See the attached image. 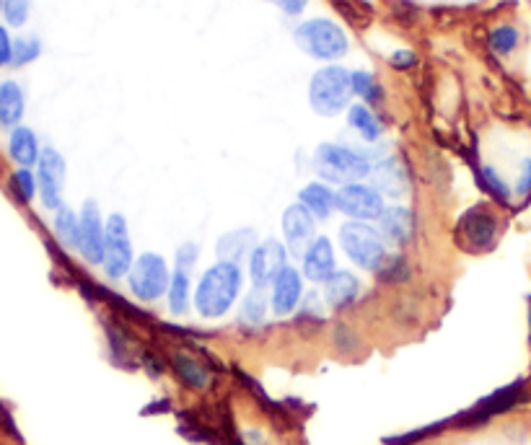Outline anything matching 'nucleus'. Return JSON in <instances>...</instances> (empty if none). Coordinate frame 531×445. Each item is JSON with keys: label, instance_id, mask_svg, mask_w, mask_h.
<instances>
[{"label": "nucleus", "instance_id": "obj_1", "mask_svg": "<svg viewBox=\"0 0 531 445\" xmlns=\"http://www.w3.org/2000/svg\"><path fill=\"white\" fill-rule=\"evenodd\" d=\"M241 288H244L241 264L218 259V262L210 264L208 270L200 275V280L195 285L197 314L208 321L223 319L234 308V303L239 301Z\"/></svg>", "mask_w": 531, "mask_h": 445}, {"label": "nucleus", "instance_id": "obj_2", "mask_svg": "<svg viewBox=\"0 0 531 445\" xmlns=\"http://www.w3.org/2000/svg\"><path fill=\"white\" fill-rule=\"evenodd\" d=\"M311 163L319 174V182L337 184V187L363 182L373 169L371 156L340 143H319Z\"/></svg>", "mask_w": 531, "mask_h": 445}, {"label": "nucleus", "instance_id": "obj_3", "mask_svg": "<svg viewBox=\"0 0 531 445\" xmlns=\"http://www.w3.org/2000/svg\"><path fill=\"white\" fill-rule=\"evenodd\" d=\"M337 239H340L345 257L366 272H379L389 257V251H386L389 244L384 241L379 228L363 223V220H345Z\"/></svg>", "mask_w": 531, "mask_h": 445}, {"label": "nucleus", "instance_id": "obj_4", "mask_svg": "<svg viewBox=\"0 0 531 445\" xmlns=\"http://www.w3.org/2000/svg\"><path fill=\"white\" fill-rule=\"evenodd\" d=\"M353 99V83L350 70L342 65H324L309 81V104L319 117H337L348 112Z\"/></svg>", "mask_w": 531, "mask_h": 445}, {"label": "nucleus", "instance_id": "obj_5", "mask_svg": "<svg viewBox=\"0 0 531 445\" xmlns=\"http://www.w3.org/2000/svg\"><path fill=\"white\" fill-rule=\"evenodd\" d=\"M293 39L301 47V52H306L314 60H322V63H335L348 55L350 47L345 29L329 19L301 21L293 32Z\"/></svg>", "mask_w": 531, "mask_h": 445}, {"label": "nucleus", "instance_id": "obj_6", "mask_svg": "<svg viewBox=\"0 0 531 445\" xmlns=\"http://www.w3.org/2000/svg\"><path fill=\"white\" fill-rule=\"evenodd\" d=\"M171 275H174V272H171L164 254L143 251L140 257H135L133 270L127 275V288H130V293H133L138 301L156 303L169 293Z\"/></svg>", "mask_w": 531, "mask_h": 445}, {"label": "nucleus", "instance_id": "obj_7", "mask_svg": "<svg viewBox=\"0 0 531 445\" xmlns=\"http://www.w3.org/2000/svg\"><path fill=\"white\" fill-rule=\"evenodd\" d=\"M135 262L133 239H130V228L127 218L122 213H112L107 218V244H104V275L109 280H122L130 275Z\"/></svg>", "mask_w": 531, "mask_h": 445}, {"label": "nucleus", "instance_id": "obj_8", "mask_svg": "<svg viewBox=\"0 0 531 445\" xmlns=\"http://www.w3.org/2000/svg\"><path fill=\"white\" fill-rule=\"evenodd\" d=\"M384 195L371 184H345L337 189V213H342L348 220H379L384 213Z\"/></svg>", "mask_w": 531, "mask_h": 445}, {"label": "nucleus", "instance_id": "obj_9", "mask_svg": "<svg viewBox=\"0 0 531 445\" xmlns=\"http://www.w3.org/2000/svg\"><path fill=\"white\" fill-rule=\"evenodd\" d=\"M65 174H68V163L63 153L57 148H42V156L37 161V184H39V200L47 210H60L65 189Z\"/></svg>", "mask_w": 531, "mask_h": 445}, {"label": "nucleus", "instance_id": "obj_10", "mask_svg": "<svg viewBox=\"0 0 531 445\" xmlns=\"http://www.w3.org/2000/svg\"><path fill=\"white\" fill-rule=\"evenodd\" d=\"M288 267V249L283 241L267 239L254 246L249 254V280L252 288L265 290L275 283V277Z\"/></svg>", "mask_w": 531, "mask_h": 445}, {"label": "nucleus", "instance_id": "obj_11", "mask_svg": "<svg viewBox=\"0 0 531 445\" xmlns=\"http://www.w3.org/2000/svg\"><path fill=\"white\" fill-rule=\"evenodd\" d=\"M81 220V236H78V251L91 267H102L104 244H107V218L94 200H86L78 213Z\"/></svg>", "mask_w": 531, "mask_h": 445}, {"label": "nucleus", "instance_id": "obj_12", "mask_svg": "<svg viewBox=\"0 0 531 445\" xmlns=\"http://www.w3.org/2000/svg\"><path fill=\"white\" fill-rule=\"evenodd\" d=\"M280 228H283L285 249H288V254H296V257H304V251L309 249L311 241L317 239V218L301 202H293V205L285 207Z\"/></svg>", "mask_w": 531, "mask_h": 445}, {"label": "nucleus", "instance_id": "obj_13", "mask_svg": "<svg viewBox=\"0 0 531 445\" xmlns=\"http://www.w3.org/2000/svg\"><path fill=\"white\" fill-rule=\"evenodd\" d=\"M459 239L467 244V249H493L495 239H498V218L490 213L485 205L469 207L467 213L459 218Z\"/></svg>", "mask_w": 531, "mask_h": 445}, {"label": "nucleus", "instance_id": "obj_14", "mask_svg": "<svg viewBox=\"0 0 531 445\" xmlns=\"http://www.w3.org/2000/svg\"><path fill=\"white\" fill-rule=\"evenodd\" d=\"M335 272V244L329 241V236H317V239L311 241L309 249L304 251V257H301V275H304V280H309V283L324 285Z\"/></svg>", "mask_w": 531, "mask_h": 445}, {"label": "nucleus", "instance_id": "obj_15", "mask_svg": "<svg viewBox=\"0 0 531 445\" xmlns=\"http://www.w3.org/2000/svg\"><path fill=\"white\" fill-rule=\"evenodd\" d=\"M270 288V308L275 316H291L298 308V303L304 301V275L291 264L275 277V283Z\"/></svg>", "mask_w": 531, "mask_h": 445}, {"label": "nucleus", "instance_id": "obj_16", "mask_svg": "<svg viewBox=\"0 0 531 445\" xmlns=\"http://www.w3.org/2000/svg\"><path fill=\"white\" fill-rule=\"evenodd\" d=\"M376 228L381 231L386 244L402 249V246L410 244L412 236H415V215H412L410 207L405 205H386Z\"/></svg>", "mask_w": 531, "mask_h": 445}, {"label": "nucleus", "instance_id": "obj_17", "mask_svg": "<svg viewBox=\"0 0 531 445\" xmlns=\"http://www.w3.org/2000/svg\"><path fill=\"white\" fill-rule=\"evenodd\" d=\"M361 280L353 275L350 270H337L335 275L329 277L327 283L322 285V298L324 306L332 311H345L348 306H353L361 295Z\"/></svg>", "mask_w": 531, "mask_h": 445}, {"label": "nucleus", "instance_id": "obj_18", "mask_svg": "<svg viewBox=\"0 0 531 445\" xmlns=\"http://www.w3.org/2000/svg\"><path fill=\"white\" fill-rule=\"evenodd\" d=\"M368 179L384 197H402L407 192V174L397 158H381L373 163Z\"/></svg>", "mask_w": 531, "mask_h": 445}, {"label": "nucleus", "instance_id": "obj_19", "mask_svg": "<svg viewBox=\"0 0 531 445\" xmlns=\"http://www.w3.org/2000/svg\"><path fill=\"white\" fill-rule=\"evenodd\" d=\"M8 156H11V161L16 163L19 169H32V166H37L39 156H42L37 132L24 125L13 127L11 135H8Z\"/></svg>", "mask_w": 531, "mask_h": 445}, {"label": "nucleus", "instance_id": "obj_20", "mask_svg": "<svg viewBox=\"0 0 531 445\" xmlns=\"http://www.w3.org/2000/svg\"><path fill=\"white\" fill-rule=\"evenodd\" d=\"M298 202L317 220H329L337 213V192L327 182H309L298 192Z\"/></svg>", "mask_w": 531, "mask_h": 445}, {"label": "nucleus", "instance_id": "obj_21", "mask_svg": "<svg viewBox=\"0 0 531 445\" xmlns=\"http://www.w3.org/2000/svg\"><path fill=\"white\" fill-rule=\"evenodd\" d=\"M257 244H260V241H257V231H254V228H236V231L223 233L221 239H218L215 254H218V259L239 264L241 259L252 254Z\"/></svg>", "mask_w": 531, "mask_h": 445}, {"label": "nucleus", "instance_id": "obj_22", "mask_svg": "<svg viewBox=\"0 0 531 445\" xmlns=\"http://www.w3.org/2000/svg\"><path fill=\"white\" fill-rule=\"evenodd\" d=\"M26 112V96L19 81L0 83V127H19Z\"/></svg>", "mask_w": 531, "mask_h": 445}, {"label": "nucleus", "instance_id": "obj_23", "mask_svg": "<svg viewBox=\"0 0 531 445\" xmlns=\"http://www.w3.org/2000/svg\"><path fill=\"white\" fill-rule=\"evenodd\" d=\"M166 301H169V311L174 316H184L192 306H195V288H192L190 272L174 270L169 293H166Z\"/></svg>", "mask_w": 531, "mask_h": 445}, {"label": "nucleus", "instance_id": "obj_24", "mask_svg": "<svg viewBox=\"0 0 531 445\" xmlns=\"http://www.w3.org/2000/svg\"><path fill=\"white\" fill-rule=\"evenodd\" d=\"M348 125L353 127L366 143H376V140L384 135V122H381L366 104H350Z\"/></svg>", "mask_w": 531, "mask_h": 445}, {"label": "nucleus", "instance_id": "obj_25", "mask_svg": "<svg viewBox=\"0 0 531 445\" xmlns=\"http://www.w3.org/2000/svg\"><path fill=\"white\" fill-rule=\"evenodd\" d=\"M52 231L55 239L65 246V249L78 251V236H81V220L73 207L63 205L60 210H55V220H52Z\"/></svg>", "mask_w": 531, "mask_h": 445}, {"label": "nucleus", "instance_id": "obj_26", "mask_svg": "<svg viewBox=\"0 0 531 445\" xmlns=\"http://www.w3.org/2000/svg\"><path fill=\"white\" fill-rule=\"evenodd\" d=\"M171 365H174V373L179 376V381H182L184 386H190V389H205V386L210 383L208 368L197 363L192 355H184V352H179V355H174Z\"/></svg>", "mask_w": 531, "mask_h": 445}, {"label": "nucleus", "instance_id": "obj_27", "mask_svg": "<svg viewBox=\"0 0 531 445\" xmlns=\"http://www.w3.org/2000/svg\"><path fill=\"white\" fill-rule=\"evenodd\" d=\"M519 389H521V383H516V386H508V389L498 391V394L487 396L480 407L472 409V417H482V420H485V417H493V414L506 412V409L513 407L516 399H519Z\"/></svg>", "mask_w": 531, "mask_h": 445}, {"label": "nucleus", "instance_id": "obj_28", "mask_svg": "<svg viewBox=\"0 0 531 445\" xmlns=\"http://www.w3.org/2000/svg\"><path fill=\"white\" fill-rule=\"evenodd\" d=\"M487 42H490V50H493L495 55H511V52L519 47L521 34L516 26L500 24L495 26L493 32L487 34Z\"/></svg>", "mask_w": 531, "mask_h": 445}, {"label": "nucleus", "instance_id": "obj_29", "mask_svg": "<svg viewBox=\"0 0 531 445\" xmlns=\"http://www.w3.org/2000/svg\"><path fill=\"white\" fill-rule=\"evenodd\" d=\"M11 189L16 200L29 205L34 197L39 195V184H37V174L32 169H16L11 176Z\"/></svg>", "mask_w": 531, "mask_h": 445}, {"label": "nucleus", "instance_id": "obj_30", "mask_svg": "<svg viewBox=\"0 0 531 445\" xmlns=\"http://www.w3.org/2000/svg\"><path fill=\"white\" fill-rule=\"evenodd\" d=\"M350 83H353V96H361V99L368 101V104H379L381 96H384L379 81H376L371 73H366V70H355V73H350Z\"/></svg>", "mask_w": 531, "mask_h": 445}, {"label": "nucleus", "instance_id": "obj_31", "mask_svg": "<svg viewBox=\"0 0 531 445\" xmlns=\"http://www.w3.org/2000/svg\"><path fill=\"white\" fill-rule=\"evenodd\" d=\"M267 298L265 295H262V290H257L254 288L252 293L247 295V298H244V303H241V321H244V324H262V321L267 319Z\"/></svg>", "mask_w": 531, "mask_h": 445}, {"label": "nucleus", "instance_id": "obj_32", "mask_svg": "<svg viewBox=\"0 0 531 445\" xmlns=\"http://www.w3.org/2000/svg\"><path fill=\"white\" fill-rule=\"evenodd\" d=\"M39 55H42V42H39L37 37L13 39V63L11 65L24 68V65L34 63Z\"/></svg>", "mask_w": 531, "mask_h": 445}, {"label": "nucleus", "instance_id": "obj_33", "mask_svg": "<svg viewBox=\"0 0 531 445\" xmlns=\"http://www.w3.org/2000/svg\"><path fill=\"white\" fill-rule=\"evenodd\" d=\"M3 16L8 26H24L29 19V0H3Z\"/></svg>", "mask_w": 531, "mask_h": 445}, {"label": "nucleus", "instance_id": "obj_34", "mask_svg": "<svg viewBox=\"0 0 531 445\" xmlns=\"http://www.w3.org/2000/svg\"><path fill=\"white\" fill-rule=\"evenodd\" d=\"M482 182H485V187L490 189V192H493L495 200H500V202L511 200V189H508V184L503 182V179H500L498 171H495V169L485 166V169H482Z\"/></svg>", "mask_w": 531, "mask_h": 445}, {"label": "nucleus", "instance_id": "obj_35", "mask_svg": "<svg viewBox=\"0 0 531 445\" xmlns=\"http://www.w3.org/2000/svg\"><path fill=\"white\" fill-rule=\"evenodd\" d=\"M197 257H200V249H197V244H192V241H187V244H182L177 249V270H184L190 272L192 267L197 264Z\"/></svg>", "mask_w": 531, "mask_h": 445}, {"label": "nucleus", "instance_id": "obj_36", "mask_svg": "<svg viewBox=\"0 0 531 445\" xmlns=\"http://www.w3.org/2000/svg\"><path fill=\"white\" fill-rule=\"evenodd\" d=\"M516 195H519L521 200H526V197L531 195V158H526V161L521 163L519 179H516Z\"/></svg>", "mask_w": 531, "mask_h": 445}, {"label": "nucleus", "instance_id": "obj_37", "mask_svg": "<svg viewBox=\"0 0 531 445\" xmlns=\"http://www.w3.org/2000/svg\"><path fill=\"white\" fill-rule=\"evenodd\" d=\"M13 63V39L6 26H0V68Z\"/></svg>", "mask_w": 531, "mask_h": 445}, {"label": "nucleus", "instance_id": "obj_38", "mask_svg": "<svg viewBox=\"0 0 531 445\" xmlns=\"http://www.w3.org/2000/svg\"><path fill=\"white\" fill-rule=\"evenodd\" d=\"M267 3L278 6L280 11L288 13V16H301V13H304V8L309 6V0H267Z\"/></svg>", "mask_w": 531, "mask_h": 445}, {"label": "nucleus", "instance_id": "obj_39", "mask_svg": "<svg viewBox=\"0 0 531 445\" xmlns=\"http://www.w3.org/2000/svg\"><path fill=\"white\" fill-rule=\"evenodd\" d=\"M412 63H415V55H412V52H397V55L392 57V65H397V68H410Z\"/></svg>", "mask_w": 531, "mask_h": 445}, {"label": "nucleus", "instance_id": "obj_40", "mask_svg": "<svg viewBox=\"0 0 531 445\" xmlns=\"http://www.w3.org/2000/svg\"><path fill=\"white\" fill-rule=\"evenodd\" d=\"M0 13H3V0H0Z\"/></svg>", "mask_w": 531, "mask_h": 445}]
</instances>
